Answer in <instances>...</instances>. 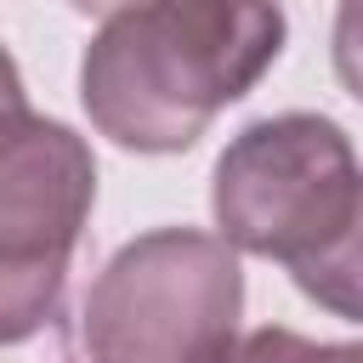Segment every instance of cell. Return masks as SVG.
<instances>
[{"label":"cell","mask_w":363,"mask_h":363,"mask_svg":"<svg viewBox=\"0 0 363 363\" xmlns=\"http://www.w3.org/2000/svg\"><path fill=\"white\" fill-rule=\"evenodd\" d=\"M284 51L278 6L153 0L113 6L79 62V102L102 136L136 153H182L250 96Z\"/></svg>","instance_id":"cell-1"},{"label":"cell","mask_w":363,"mask_h":363,"mask_svg":"<svg viewBox=\"0 0 363 363\" xmlns=\"http://www.w3.org/2000/svg\"><path fill=\"white\" fill-rule=\"evenodd\" d=\"M289 278H295L301 295L318 301L323 312L363 323V193H357L352 216H346L312 255H301V261L289 267Z\"/></svg>","instance_id":"cell-5"},{"label":"cell","mask_w":363,"mask_h":363,"mask_svg":"<svg viewBox=\"0 0 363 363\" xmlns=\"http://www.w3.org/2000/svg\"><path fill=\"white\" fill-rule=\"evenodd\" d=\"M221 363H363V340H306L295 329H255Z\"/></svg>","instance_id":"cell-7"},{"label":"cell","mask_w":363,"mask_h":363,"mask_svg":"<svg viewBox=\"0 0 363 363\" xmlns=\"http://www.w3.org/2000/svg\"><path fill=\"white\" fill-rule=\"evenodd\" d=\"M96 199V159L79 130L45 113L0 119V261L68 267Z\"/></svg>","instance_id":"cell-4"},{"label":"cell","mask_w":363,"mask_h":363,"mask_svg":"<svg viewBox=\"0 0 363 363\" xmlns=\"http://www.w3.org/2000/svg\"><path fill=\"white\" fill-rule=\"evenodd\" d=\"M68 267H11L0 261V346L28 340L62 301Z\"/></svg>","instance_id":"cell-6"},{"label":"cell","mask_w":363,"mask_h":363,"mask_svg":"<svg viewBox=\"0 0 363 363\" xmlns=\"http://www.w3.org/2000/svg\"><path fill=\"white\" fill-rule=\"evenodd\" d=\"M335 74L363 102V0H352V6L335 11Z\"/></svg>","instance_id":"cell-8"},{"label":"cell","mask_w":363,"mask_h":363,"mask_svg":"<svg viewBox=\"0 0 363 363\" xmlns=\"http://www.w3.org/2000/svg\"><path fill=\"white\" fill-rule=\"evenodd\" d=\"M244 267L221 233L153 227L108 255L85 306V363H221L238 346Z\"/></svg>","instance_id":"cell-2"},{"label":"cell","mask_w":363,"mask_h":363,"mask_svg":"<svg viewBox=\"0 0 363 363\" xmlns=\"http://www.w3.org/2000/svg\"><path fill=\"white\" fill-rule=\"evenodd\" d=\"M17 113H28V96H23V74H17L11 51L0 45V119H17Z\"/></svg>","instance_id":"cell-9"},{"label":"cell","mask_w":363,"mask_h":363,"mask_svg":"<svg viewBox=\"0 0 363 363\" xmlns=\"http://www.w3.org/2000/svg\"><path fill=\"white\" fill-rule=\"evenodd\" d=\"M363 164L323 113H272L244 125L210 176V210L233 250L295 267L357 204Z\"/></svg>","instance_id":"cell-3"}]
</instances>
